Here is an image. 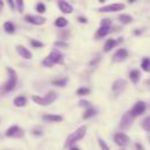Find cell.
<instances>
[{
    "label": "cell",
    "mask_w": 150,
    "mask_h": 150,
    "mask_svg": "<svg viewBox=\"0 0 150 150\" xmlns=\"http://www.w3.org/2000/svg\"><path fill=\"white\" fill-rule=\"evenodd\" d=\"M77 19H79V21H80V22H84V23L87 22V19H86V18H83V16H79Z\"/></svg>",
    "instance_id": "obj_37"
},
{
    "label": "cell",
    "mask_w": 150,
    "mask_h": 150,
    "mask_svg": "<svg viewBox=\"0 0 150 150\" xmlns=\"http://www.w3.org/2000/svg\"><path fill=\"white\" fill-rule=\"evenodd\" d=\"M67 81H68L67 77L56 79V80H53V81H52V84H54V86H56V87H64V86L67 84Z\"/></svg>",
    "instance_id": "obj_21"
},
{
    "label": "cell",
    "mask_w": 150,
    "mask_h": 150,
    "mask_svg": "<svg viewBox=\"0 0 150 150\" xmlns=\"http://www.w3.org/2000/svg\"><path fill=\"white\" fill-rule=\"evenodd\" d=\"M42 118L47 122H61L62 121L61 115H53V114H46L42 116Z\"/></svg>",
    "instance_id": "obj_14"
},
{
    "label": "cell",
    "mask_w": 150,
    "mask_h": 150,
    "mask_svg": "<svg viewBox=\"0 0 150 150\" xmlns=\"http://www.w3.org/2000/svg\"><path fill=\"white\" fill-rule=\"evenodd\" d=\"M8 5L11 6V8H12V9H15V4H14L12 0H8Z\"/></svg>",
    "instance_id": "obj_36"
},
{
    "label": "cell",
    "mask_w": 150,
    "mask_h": 150,
    "mask_svg": "<svg viewBox=\"0 0 150 150\" xmlns=\"http://www.w3.org/2000/svg\"><path fill=\"white\" fill-rule=\"evenodd\" d=\"M125 8V5L124 4H110V5H107V6H103L101 7L98 11L100 12H103V13H109V12H118V11H122Z\"/></svg>",
    "instance_id": "obj_7"
},
{
    "label": "cell",
    "mask_w": 150,
    "mask_h": 150,
    "mask_svg": "<svg viewBox=\"0 0 150 150\" xmlns=\"http://www.w3.org/2000/svg\"><path fill=\"white\" fill-rule=\"evenodd\" d=\"M57 5H59V8H60V11H61L62 13L70 14V13L73 12V7H71V5H70L69 2H67V1H59Z\"/></svg>",
    "instance_id": "obj_13"
},
{
    "label": "cell",
    "mask_w": 150,
    "mask_h": 150,
    "mask_svg": "<svg viewBox=\"0 0 150 150\" xmlns=\"http://www.w3.org/2000/svg\"><path fill=\"white\" fill-rule=\"evenodd\" d=\"M56 97H57V95H56L55 91H48V93L43 96V100H45V102H46V105L53 103V102L56 100Z\"/></svg>",
    "instance_id": "obj_15"
},
{
    "label": "cell",
    "mask_w": 150,
    "mask_h": 150,
    "mask_svg": "<svg viewBox=\"0 0 150 150\" xmlns=\"http://www.w3.org/2000/svg\"><path fill=\"white\" fill-rule=\"evenodd\" d=\"M101 26H107V27H110V25H111V20L110 19H103V20H101V23H100Z\"/></svg>",
    "instance_id": "obj_33"
},
{
    "label": "cell",
    "mask_w": 150,
    "mask_h": 150,
    "mask_svg": "<svg viewBox=\"0 0 150 150\" xmlns=\"http://www.w3.org/2000/svg\"><path fill=\"white\" fill-rule=\"evenodd\" d=\"M25 20H26L27 22L32 23V25H38V26L43 25V23L46 22V18L40 16V15H32V14L26 15V16H25Z\"/></svg>",
    "instance_id": "obj_9"
},
{
    "label": "cell",
    "mask_w": 150,
    "mask_h": 150,
    "mask_svg": "<svg viewBox=\"0 0 150 150\" xmlns=\"http://www.w3.org/2000/svg\"><path fill=\"white\" fill-rule=\"evenodd\" d=\"M13 103H14L15 107H25L27 104V98L25 96H18V97L14 98Z\"/></svg>",
    "instance_id": "obj_17"
},
{
    "label": "cell",
    "mask_w": 150,
    "mask_h": 150,
    "mask_svg": "<svg viewBox=\"0 0 150 150\" xmlns=\"http://www.w3.org/2000/svg\"><path fill=\"white\" fill-rule=\"evenodd\" d=\"M98 144H100V146H101L102 150H109V146L107 145V143L102 138H98Z\"/></svg>",
    "instance_id": "obj_32"
},
{
    "label": "cell",
    "mask_w": 150,
    "mask_h": 150,
    "mask_svg": "<svg viewBox=\"0 0 150 150\" xmlns=\"http://www.w3.org/2000/svg\"><path fill=\"white\" fill-rule=\"evenodd\" d=\"M86 131H87V128H86L84 125H81L80 128H77L74 132H71V134L67 137V139H66V142H64V146H66V148H71L77 141H80V139H82V138L84 137Z\"/></svg>",
    "instance_id": "obj_1"
},
{
    "label": "cell",
    "mask_w": 150,
    "mask_h": 150,
    "mask_svg": "<svg viewBox=\"0 0 150 150\" xmlns=\"http://www.w3.org/2000/svg\"><path fill=\"white\" fill-rule=\"evenodd\" d=\"M5 135H6L7 137H12V138H20V137H22V136L25 135V131H23V129H21L19 125H11V127L6 130Z\"/></svg>",
    "instance_id": "obj_4"
},
{
    "label": "cell",
    "mask_w": 150,
    "mask_h": 150,
    "mask_svg": "<svg viewBox=\"0 0 150 150\" xmlns=\"http://www.w3.org/2000/svg\"><path fill=\"white\" fill-rule=\"evenodd\" d=\"M16 52L19 53L20 56H22V57L26 59V60H30V59L33 57V56H32V53H30L27 48H25L23 46L18 45V46H16Z\"/></svg>",
    "instance_id": "obj_12"
},
{
    "label": "cell",
    "mask_w": 150,
    "mask_h": 150,
    "mask_svg": "<svg viewBox=\"0 0 150 150\" xmlns=\"http://www.w3.org/2000/svg\"><path fill=\"white\" fill-rule=\"evenodd\" d=\"M141 125H142V128H143L145 131H150V116H146V117L142 121Z\"/></svg>",
    "instance_id": "obj_26"
},
{
    "label": "cell",
    "mask_w": 150,
    "mask_h": 150,
    "mask_svg": "<svg viewBox=\"0 0 150 150\" xmlns=\"http://www.w3.org/2000/svg\"><path fill=\"white\" fill-rule=\"evenodd\" d=\"M54 46H55V47H62V48L68 47V45H67L66 42H63V41H56V42L54 43Z\"/></svg>",
    "instance_id": "obj_34"
},
{
    "label": "cell",
    "mask_w": 150,
    "mask_h": 150,
    "mask_svg": "<svg viewBox=\"0 0 150 150\" xmlns=\"http://www.w3.org/2000/svg\"><path fill=\"white\" fill-rule=\"evenodd\" d=\"M141 67H142V69H143L144 71H148V73H150V59H148V57L143 59Z\"/></svg>",
    "instance_id": "obj_24"
},
{
    "label": "cell",
    "mask_w": 150,
    "mask_h": 150,
    "mask_svg": "<svg viewBox=\"0 0 150 150\" xmlns=\"http://www.w3.org/2000/svg\"><path fill=\"white\" fill-rule=\"evenodd\" d=\"M36 11H38V13H45V12H46V6H45V4L39 2V4L36 5Z\"/></svg>",
    "instance_id": "obj_30"
},
{
    "label": "cell",
    "mask_w": 150,
    "mask_h": 150,
    "mask_svg": "<svg viewBox=\"0 0 150 150\" xmlns=\"http://www.w3.org/2000/svg\"><path fill=\"white\" fill-rule=\"evenodd\" d=\"M95 114H96V111H95V109H94V108H88V109L84 111V114L82 115V118H83V120H87V118H89V117L94 116Z\"/></svg>",
    "instance_id": "obj_25"
},
{
    "label": "cell",
    "mask_w": 150,
    "mask_h": 150,
    "mask_svg": "<svg viewBox=\"0 0 150 150\" xmlns=\"http://www.w3.org/2000/svg\"><path fill=\"white\" fill-rule=\"evenodd\" d=\"M132 118H134V117H132L129 112L124 114V115L122 116V118H121L120 128H121V129H127V128H129V127L131 125V123H132Z\"/></svg>",
    "instance_id": "obj_11"
},
{
    "label": "cell",
    "mask_w": 150,
    "mask_h": 150,
    "mask_svg": "<svg viewBox=\"0 0 150 150\" xmlns=\"http://www.w3.org/2000/svg\"><path fill=\"white\" fill-rule=\"evenodd\" d=\"M56 63H59V64L63 63V55L57 49H53L49 53V55L47 57H45V60L42 61V64L45 67H53Z\"/></svg>",
    "instance_id": "obj_2"
},
{
    "label": "cell",
    "mask_w": 150,
    "mask_h": 150,
    "mask_svg": "<svg viewBox=\"0 0 150 150\" xmlns=\"http://www.w3.org/2000/svg\"><path fill=\"white\" fill-rule=\"evenodd\" d=\"M32 132H33V134H34V135H41V134H42V132H41V131H40V130H33V131H32Z\"/></svg>",
    "instance_id": "obj_38"
},
{
    "label": "cell",
    "mask_w": 150,
    "mask_h": 150,
    "mask_svg": "<svg viewBox=\"0 0 150 150\" xmlns=\"http://www.w3.org/2000/svg\"><path fill=\"white\" fill-rule=\"evenodd\" d=\"M14 4H15V6L18 7V11H19L20 13H22V11H23V1H21V0H16Z\"/></svg>",
    "instance_id": "obj_31"
},
{
    "label": "cell",
    "mask_w": 150,
    "mask_h": 150,
    "mask_svg": "<svg viewBox=\"0 0 150 150\" xmlns=\"http://www.w3.org/2000/svg\"><path fill=\"white\" fill-rule=\"evenodd\" d=\"M67 25H68L67 19H64V18H62V16H60V18H57V19L55 20V26L59 27V28H63V27H66Z\"/></svg>",
    "instance_id": "obj_22"
},
{
    "label": "cell",
    "mask_w": 150,
    "mask_h": 150,
    "mask_svg": "<svg viewBox=\"0 0 150 150\" xmlns=\"http://www.w3.org/2000/svg\"><path fill=\"white\" fill-rule=\"evenodd\" d=\"M69 150H80V149H79V148H76V146H71Z\"/></svg>",
    "instance_id": "obj_40"
},
{
    "label": "cell",
    "mask_w": 150,
    "mask_h": 150,
    "mask_svg": "<svg viewBox=\"0 0 150 150\" xmlns=\"http://www.w3.org/2000/svg\"><path fill=\"white\" fill-rule=\"evenodd\" d=\"M128 57V50L124 48H120L115 52L114 56H112V61L114 62H122Z\"/></svg>",
    "instance_id": "obj_10"
},
{
    "label": "cell",
    "mask_w": 150,
    "mask_h": 150,
    "mask_svg": "<svg viewBox=\"0 0 150 150\" xmlns=\"http://www.w3.org/2000/svg\"><path fill=\"white\" fill-rule=\"evenodd\" d=\"M116 43H117V41H116L115 39H108V40L105 41V43H104V48H103V50H104V52H109V50H111L112 47L116 46Z\"/></svg>",
    "instance_id": "obj_18"
},
{
    "label": "cell",
    "mask_w": 150,
    "mask_h": 150,
    "mask_svg": "<svg viewBox=\"0 0 150 150\" xmlns=\"http://www.w3.org/2000/svg\"><path fill=\"white\" fill-rule=\"evenodd\" d=\"M136 148H137V150H143V146L141 144H138V143H136Z\"/></svg>",
    "instance_id": "obj_39"
},
{
    "label": "cell",
    "mask_w": 150,
    "mask_h": 150,
    "mask_svg": "<svg viewBox=\"0 0 150 150\" xmlns=\"http://www.w3.org/2000/svg\"><path fill=\"white\" fill-rule=\"evenodd\" d=\"M79 105H80V107H86V108H89V107H90V103H89L88 101L81 100V101L79 102Z\"/></svg>",
    "instance_id": "obj_35"
},
{
    "label": "cell",
    "mask_w": 150,
    "mask_h": 150,
    "mask_svg": "<svg viewBox=\"0 0 150 150\" xmlns=\"http://www.w3.org/2000/svg\"><path fill=\"white\" fill-rule=\"evenodd\" d=\"M114 141H115V143H116L117 145H120V146H125V145L129 144L130 138H129V136L125 135L124 132H118V134H116V135L114 136Z\"/></svg>",
    "instance_id": "obj_8"
},
{
    "label": "cell",
    "mask_w": 150,
    "mask_h": 150,
    "mask_svg": "<svg viewBox=\"0 0 150 150\" xmlns=\"http://www.w3.org/2000/svg\"><path fill=\"white\" fill-rule=\"evenodd\" d=\"M145 83H146V84H150V79H148V80L145 81Z\"/></svg>",
    "instance_id": "obj_42"
},
{
    "label": "cell",
    "mask_w": 150,
    "mask_h": 150,
    "mask_svg": "<svg viewBox=\"0 0 150 150\" xmlns=\"http://www.w3.org/2000/svg\"><path fill=\"white\" fill-rule=\"evenodd\" d=\"M125 88H127V81L124 79H117L111 86V89L115 93V95H120L122 91H124Z\"/></svg>",
    "instance_id": "obj_6"
},
{
    "label": "cell",
    "mask_w": 150,
    "mask_h": 150,
    "mask_svg": "<svg viewBox=\"0 0 150 150\" xmlns=\"http://www.w3.org/2000/svg\"><path fill=\"white\" fill-rule=\"evenodd\" d=\"M109 32H110V27L100 26V28H98L97 32H96V39H101V38H103V36H105Z\"/></svg>",
    "instance_id": "obj_16"
},
{
    "label": "cell",
    "mask_w": 150,
    "mask_h": 150,
    "mask_svg": "<svg viewBox=\"0 0 150 150\" xmlns=\"http://www.w3.org/2000/svg\"><path fill=\"white\" fill-rule=\"evenodd\" d=\"M30 45L34 47V48H41V47H43V43L41 42V41H38V40H30Z\"/></svg>",
    "instance_id": "obj_29"
},
{
    "label": "cell",
    "mask_w": 150,
    "mask_h": 150,
    "mask_svg": "<svg viewBox=\"0 0 150 150\" xmlns=\"http://www.w3.org/2000/svg\"><path fill=\"white\" fill-rule=\"evenodd\" d=\"M129 79L131 80L132 83H137L139 80V70L138 69H134L129 73Z\"/></svg>",
    "instance_id": "obj_19"
},
{
    "label": "cell",
    "mask_w": 150,
    "mask_h": 150,
    "mask_svg": "<svg viewBox=\"0 0 150 150\" xmlns=\"http://www.w3.org/2000/svg\"><path fill=\"white\" fill-rule=\"evenodd\" d=\"M32 100H33L35 103L40 104V105H46V102H45L43 97H41V96H38V95H33V96H32Z\"/></svg>",
    "instance_id": "obj_28"
},
{
    "label": "cell",
    "mask_w": 150,
    "mask_h": 150,
    "mask_svg": "<svg viewBox=\"0 0 150 150\" xmlns=\"http://www.w3.org/2000/svg\"><path fill=\"white\" fill-rule=\"evenodd\" d=\"M89 93H90L89 88H86V87H81V88H79V89L76 90V95H79V96H86V95H88Z\"/></svg>",
    "instance_id": "obj_27"
},
{
    "label": "cell",
    "mask_w": 150,
    "mask_h": 150,
    "mask_svg": "<svg viewBox=\"0 0 150 150\" xmlns=\"http://www.w3.org/2000/svg\"><path fill=\"white\" fill-rule=\"evenodd\" d=\"M2 6H4V2H2V1H1V0H0V11H1V9H2Z\"/></svg>",
    "instance_id": "obj_41"
},
{
    "label": "cell",
    "mask_w": 150,
    "mask_h": 150,
    "mask_svg": "<svg viewBox=\"0 0 150 150\" xmlns=\"http://www.w3.org/2000/svg\"><path fill=\"white\" fill-rule=\"evenodd\" d=\"M4 28H5V30H6L8 34H13V33L15 32V26H14L11 21H6V22L4 23Z\"/></svg>",
    "instance_id": "obj_20"
},
{
    "label": "cell",
    "mask_w": 150,
    "mask_h": 150,
    "mask_svg": "<svg viewBox=\"0 0 150 150\" xmlns=\"http://www.w3.org/2000/svg\"><path fill=\"white\" fill-rule=\"evenodd\" d=\"M7 73H8V80L4 83L2 88H1L2 91H5V93L12 91V90L15 88L16 82H18V76H16V73H15L14 69H12L11 67H8V68H7Z\"/></svg>",
    "instance_id": "obj_3"
},
{
    "label": "cell",
    "mask_w": 150,
    "mask_h": 150,
    "mask_svg": "<svg viewBox=\"0 0 150 150\" xmlns=\"http://www.w3.org/2000/svg\"><path fill=\"white\" fill-rule=\"evenodd\" d=\"M118 20L122 22V23H130L132 21V16L129 15V14H121L118 16Z\"/></svg>",
    "instance_id": "obj_23"
},
{
    "label": "cell",
    "mask_w": 150,
    "mask_h": 150,
    "mask_svg": "<svg viewBox=\"0 0 150 150\" xmlns=\"http://www.w3.org/2000/svg\"><path fill=\"white\" fill-rule=\"evenodd\" d=\"M145 108H146L145 103H144L143 101H138V102H136L135 105L131 108V110L129 111V114H130L132 117L139 116V115H142V114L145 111Z\"/></svg>",
    "instance_id": "obj_5"
}]
</instances>
